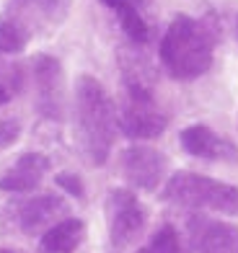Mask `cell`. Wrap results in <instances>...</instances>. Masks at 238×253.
I'll return each mask as SVG.
<instances>
[{
  "instance_id": "6da1fadb",
  "label": "cell",
  "mask_w": 238,
  "mask_h": 253,
  "mask_svg": "<svg viewBox=\"0 0 238 253\" xmlns=\"http://www.w3.org/2000/svg\"><path fill=\"white\" fill-rule=\"evenodd\" d=\"M215 31L207 21L179 13L168 24L161 42V62L176 80H194L212 65Z\"/></svg>"
},
{
  "instance_id": "7a4b0ae2",
  "label": "cell",
  "mask_w": 238,
  "mask_h": 253,
  "mask_svg": "<svg viewBox=\"0 0 238 253\" xmlns=\"http://www.w3.org/2000/svg\"><path fill=\"white\" fill-rule=\"evenodd\" d=\"M114 106L104 85L91 75L75 80V129L86 158L94 166H104L114 142Z\"/></svg>"
},
{
  "instance_id": "3957f363",
  "label": "cell",
  "mask_w": 238,
  "mask_h": 253,
  "mask_svg": "<svg viewBox=\"0 0 238 253\" xmlns=\"http://www.w3.org/2000/svg\"><path fill=\"white\" fill-rule=\"evenodd\" d=\"M163 199L187 210H210L225 217H238V189L202 173L176 170L166 181Z\"/></svg>"
},
{
  "instance_id": "277c9868",
  "label": "cell",
  "mask_w": 238,
  "mask_h": 253,
  "mask_svg": "<svg viewBox=\"0 0 238 253\" xmlns=\"http://www.w3.org/2000/svg\"><path fill=\"white\" fill-rule=\"evenodd\" d=\"M166 114L155 106L153 96L138 83L127 85V96L119 109V129L130 140H155L166 132Z\"/></svg>"
},
{
  "instance_id": "5b68a950",
  "label": "cell",
  "mask_w": 238,
  "mask_h": 253,
  "mask_svg": "<svg viewBox=\"0 0 238 253\" xmlns=\"http://www.w3.org/2000/svg\"><path fill=\"white\" fill-rule=\"evenodd\" d=\"M106 220H109V238L114 248H124L138 240L148 222L143 202L130 189H114L106 197Z\"/></svg>"
},
{
  "instance_id": "8992f818",
  "label": "cell",
  "mask_w": 238,
  "mask_h": 253,
  "mask_svg": "<svg viewBox=\"0 0 238 253\" xmlns=\"http://www.w3.org/2000/svg\"><path fill=\"white\" fill-rule=\"evenodd\" d=\"M168 160L161 150L148 145H132L119 155V170L132 189L155 191L163 183Z\"/></svg>"
},
{
  "instance_id": "52a82bcc",
  "label": "cell",
  "mask_w": 238,
  "mask_h": 253,
  "mask_svg": "<svg viewBox=\"0 0 238 253\" xmlns=\"http://www.w3.org/2000/svg\"><path fill=\"white\" fill-rule=\"evenodd\" d=\"M31 75L37 83V106L47 119L62 117V67L49 54H42L31 65Z\"/></svg>"
},
{
  "instance_id": "ba28073f",
  "label": "cell",
  "mask_w": 238,
  "mask_h": 253,
  "mask_svg": "<svg viewBox=\"0 0 238 253\" xmlns=\"http://www.w3.org/2000/svg\"><path fill=\"white\" fill-rule=\"evenodd\" d=\"M179 142L184 147V153L202 158V160H223V163H236L238 160V147L220 137L207 124H191L187 129H181Z\"/></svg>"
},
{
  "instance_id": "9c48e42d",
  "label": "cell",
  "mask_w": 238,
  "mask_h": 253,
  "mask_svg": "<svg viewBox=\"0 0 238 253\" xmlns=\"http://www.w3.org/2000/svg\"><path fill=\"white\" fill-rule=\"evenodd\" d=\"M13 217L16 225L24 230L26 235H37L42 230L52 227L54 222L65 214V202L57 194H42V197H31L21 204H13Z\"/></svg>"
},
{
  "instance_id": "30bf717a",
  "label": "cell",
  "mask_w": 238,
  "mask_h": 253,
  "mask_svg": "<svg viewBox=\"0 0 238 253\" xmlns=\"http://www.w3.org/2000/svg\"><path fill=\"white\" fill-rule=\"evenodd\" d=\"M65 10H67V0H13L5 10V16L13 18L21 29L34 34L49 21L60 24L65 18Z\"/></svg>"
},
{
  "instance_id": "8fae6325",
  "label": "cell",
  "mask_w": 238,
  "mask_h": 253,
  "mask_svg": "<svg viewBox=\"0 0 238 253\" xmlns=\"http://www.w3.org/2000/svg\"><path fill=\"white\" fill-rule=\"evenodd\" d=\"M49 170V158L42 153H24L13 166L8 168V173L0 178V189L3 191H16L26 194L34 191L42 183L44 173Z\"/></svg>"
},
{
  "instance_id": "7c38bea8",
  "label": "cell",
  "mask_w": 238,
  "mask_h": 253,
  "mask_svg": "<svg viewBox=\"0 0 238 253\" xmlns=\"http://www.w3.org/2000/svg\"><path fill=\"white\" fill-rule=\"evenodd\" d=\"M191 240L197 253H238V227L228 222L194 220Z\"/></svg>"
},
{
  "instance_id": "4fadbf2b",
  "label": "cell",
  "mask_w": 238,
  "mask_h": 253,
  "mask_svg": "<svg viewBox=\"0 0 238 253\" xmlns=\"http://www.w3.org/2000/svg\"><path fill=\"white\" fill-rule=\"evenodd\" d=\"M86 238V225L75 217L57 220L52 227H47L39 238L42 253H75L78 246Z\"/></svg>"
},
{
  "instance_id": "5bb4252c",
  "label": "cell",
  "mask_w": 238,
  "mask_h": 253,
  "mask_svg": "<svg viewBox=\"0 0 238 253\" xmlns=\"http://www.w3.org/2000/svg\"><path fill=\"white\" fill-rule=\"evenodd\" d=\"M29 39H31V34L26 29H21L13 18H8V16L0 18V52L18 54L26 49Z\"/></svg>"
},
{
  "instance_id": "9a60e30c",
  "label": "cell",
  "mask_w": 238,
  "mask_h": 253,
  "mask_svg": "<svg viewBox=\"0 0 238 253\" xmlns=\"http://www.w3.org/2000/svg\"><path fill=\"white\" fill-rule=\"evenodd\" d=\"M117 18H119L122 31L130 37V42H135V44H145V42H148V26H145V21L140 16L138 5L122 8L119 13H117Z\"/></svg>"
},
{
  "instance_id": "2e32d148",
  "label": "cell",
  "mask_w": 238,
  "mask_h": 253,
  "mask_svg": "<svg viewBox=\"0 0 238 253\" xmlns=\"http://www.w3.org/2000/svg\"><path fill=\"white\" fill-rule=\"evenodd\" d=\"M138 253H181V240L174 225H163L158 233L150 238V243L140 248Z\"/></svg>"
},
{
  "instance_id": "e0dca14e",
  "label": "cell",
  "mask_w": 238,
  "mask_h": 253,
  "mask_svg": "<svg viewBox=\"0 0 238 253\" xmlns=\"http://www.w3.org/2000/svg\"><path fill=\"white\" fill-rule=\"evenodd\" d=\"M21 137V124L16 119H0V150H8Z\"/></svg>"
},
{
  "instance_id": "ac0fdd59",
  "label": "cell",
  "mask_w": 238,
  "mask_h": 253,
  "mask_svg": "<svg viewBox=\"0 0 238 253\" xmlns=\"http://www.w3.org/2000/svg\"><path fill=\"white\" fill-rule=\"evenodd\" d=\"M57 186H62V191H67L75 199H83V181L75 173H60L57 176Z\"/></svg>"
},
{
  "instance_id": "d6986e66",
  "label": "cell",
  "mask_w": 238,
  "mask_h": 253,
  "mask_svg": "<svg viewBox=\"0 0 238 253\" xmlns=\"http://www.w3.org/2000/svg\"><path fill=\"white\" fill-rule=\"evenodd\" d=\"M101 3H104L106 8H111L114 10V13H119L122 8H130V5H138L135 3V0H101Z\"/></svg>"
},
{
  "instance_id": "ffe728a7",
  "label": "cell",
  "mask_w": 238,
  "mask_h": 253,
  "mask_svg": "<svg viewBox=\"0 0 238 253\" xmlns=\"http://www.w3.org/2000/svg\"><path fill=\"white\" fill-rule=\"evenodd\" d=\"M0 253H13V251H8V248H0Z\"/></svg>"
},
{
  "instance_id": "44dd1931",
  "label": "cell",
  "mask_w": 238,
  "mask_h": 253,
  "mask_svg": "<svg viewBox=\"0 0 238 253\" xmlns=\"http://www.w3.org/2000/svg\"><path fill=\"white\" fill-rule=\"evenodd\" d=\"M236 34H238V21H236Z\"/></svg>"
}]
</instances>
